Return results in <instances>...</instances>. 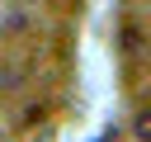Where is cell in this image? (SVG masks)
<instances>
[{
	"label": "cell",
	"instance_id": "obj_1",
	"mask_svg": "<svg viewBox=\"0 0 151 142\" xmlns=\"http://www.w3.org/2000/svg\"><path fill=\"white\" fill-rule=\"evenodd\" d=\"M132 133H137L142 142H151V114H137V123H132Z\"/></svg>",
	"mask_w": 151,
	"mask_h": 142
}]
</instances>
